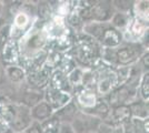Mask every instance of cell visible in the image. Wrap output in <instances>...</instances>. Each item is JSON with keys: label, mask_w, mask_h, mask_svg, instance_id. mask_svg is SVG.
<instances>
[{"label": "cell", "mask_w": 149, "mask_h": 133, "mask_svg": "<svg viewBox=\"0 0 149 133\" xmlns=\"http://www.w3.org/2000/svg\"><path fill=\"white\" fill-rule=\"evenodd\" d=\"M50 78V73L49 70L47 68H42L39 71H36L35 73H32L29 76V82L33 85H36L38 88H41L44 87L46 83L48 82Z\"/></svg>", "instance_id": "4fadbf2b"}, {"label": "cell", "mask_w": 149, "mask_h": 133, "mask_svg": "<svg viewBox=\"0 0 149 133\" xmlns=\"http://www.w3.org/2000/svg\"><path fill=\"white\" fill-rule=\"evenodd\" d=\"M113 133H124L123 131V127L120 125V127H116L113 129Z\"/></svg>", "instance_id": "d590c367"}, {"label": "cell", "mask_w": 149, "mask_h": 133, "mask_svg": "<svg viewBox=\"0 0 149 133\" xmlns=\"http://www.w3.org/2000/svg\"><path fill=\"white\" fill-rule=\"evenodd\" d=\"M19 133H25V132H19Z\"/></svg>", "instance_id": "ab89813d"}, {"label": "cell", "mask_w": 149, "mask_h": 133, "mask_svg": "<svg viewBox=\"0 0 149 133\" xmlns=\"http://www.w3.org/2000/svg\"><path fill=\"white\" fill-rule=\"evenodd\" d=\"M2 56L3 60H6L8 62H13L18 57V51L17 47L13 42H7L3 48H2Z\"/></svg>", "instance_id": "e0dca14e"}, {"label": "cell", "mask_w": 149, "mask_h": 133, "mask_svg": "<svg viewBox=\"0 0 149 133\" xmlns=\"http://www.w3.org/2000/svg\"><path fill=\"white\" fill-rule=\"evenodd\" d=\"M100 41L102 42L104 45L109 47V48L117 47L121 42V33L115 28H106Z\"/></svg>", "instance_id": "9c48e42d"}, {"label": "cell", "mask_w": 149, "mask_h": 133, "mask_svg": "<svg viewBox=\"0 0 149 133\" xmlns=\"http://www.w3.org/2000/svg\"><path fill=\"white\" fill-rule=\"evenodd\" d=\"M74 57L81 63H88L93 57V50L88 45H81L74 51Z\"/></svg>", "instance_id": "2e32d148"}, {"label": "cell", "mask_w": 149, "mask_h": 133, "mask_svg": "<svg viewBox=\"0 0 149 133\" xmlns=\"http://www.w3.org/2000/svg\"><path fill=\"white\" fill-rule=\"evenodd\" d=\"M112 7H115L116 9H118L119 12L126 13L129 11L131 8V1H126V0H117V1H112Z\"/></svg>", "instance_id": "cb8c5ba5"}, {"label": "cell", "mask_w": 149, "mask_h": 133, "mask_svg": "<svg viewBox=\"0 0 149 133\" xmlns=\"http://www.w3.org/2000/svg\"><path fill=\"white\" fill-rule=\"evenodd\" d=\"M93 19L99 21L100 23L108 21L112 18V5L108 1H100L91 8Z\"/></svg>", "instance_id": "277c9868"}, {"label": "cell", "mask_w": 149, "mask_h": 133, "mask_svg": "<svg viewBox=\"0 0 149 133\" xmlns=\"http://www.w3.org/2000/svg\"><path fill=\"white\" fill-rule=\"evenodd\" d=\"M100 123L101 120L82 112H77L72 121L70 122L74 133H95Z\"/></svg>", "instance_id": "6da1fadb"}, {"label": "cell", "mask_w": 149, "mask_h": 133, "mask_svg": "<svg viewBox=\"0 0 149 133\" xmlns=\"http://www.w3.org/2000/svg\"><path fill=\"white\" fill-rule=\"evenodd\" d=\"M123 131H124V133H140L137 130V127L134 125V123L131 121L125 123L124 125H123Z\"/></svg>", "instance_id": "836d02e7"}, {"label": "cell", "mask_w": 149, "mask_h": 133, "mask_svg": "<svg viewBox=\"0 0 149 133\" xmlns=\"http://www.w3.org/2000/svg\"><path fill=\"white\" fill-rule=\"evenodd\" d=\"M143 68H145V70H148V67H149V62H148V52L143 54Z\"/></svg>", "instance_id": "e575fe53"}, {"label": "cell", "mask_w": 149, "mask_h": 133, "mask_svg": "<svg viewBox=\"0 0 149 133\" xmlns=\"http://www.w3.org/2000/svg\"><path fill=\"white\" fill-rule=\"evenodd\" d=\"M38 8H39L38 13H39V16L41 18H44V19L49 18L50 14H51V9H50V6L48 2H40Z\"/></svg>", "instance_id": "484cf974"}, {"label": "cell", "mask_w": 149, "mask_h": 133, "mask_svg": "<svg viewBox=\"0 0 149 133\" xmlns=\"http://www.w3.org/2000/svg\"><path fill=\"white\" fill-rule=\"evenodd\" d=\"M57 57H59V56H58V54L56 53V54L54 56V58H57ZM48 60H49V61H51V60H55V63H57V62H58L60 59H51V58H48Z\"/></svg>", "instance_id": "8d00e7d4"}, {"label": "cell", "mask_w": 149, "mask_h": 133, "mask_svg": "<svg viewBox=\"0 0 149 133\" xmlns=\"http://www.w3.org/2000/svg\"><path fill=\"white\" fill-rule=\"evenodd\" d=\"M130 89L126 85H123L121 88L113 90L110 92L109 98V104L112 108H117L120 105H126V102L130 99Z\"/></svg>", "instance_id": "52a82bcc"}, {"label": "cell", "mask_w": 149, "mask_h": 133, "mask_svg": "<svg viewBox=\"0 0 149 133\" xmlns=\"http://www.w3.org/2000/svg\"><path fill=\"white\" fill-rule=\"evenodd\" d=\"M3 27V20L2 19H0V29Z\"/></svg>", "instance_id": "74e56055"}, {"label": "cell", "mask_w": 149, "mask_h": 133, "mask_svg": "<svg viewBox=\"0 0 149 133\" xmlns=\"http://www.w3.org/2000/svg\"><path fill=\"white\" fill-rule=\"evenodd\" d=\"M117 83V76L115 73H108L102 76L98 82V91L101 94H107L113 91Z\"/></svg>", "instance_id": "8fae6325"}, {"label": "cell", "mask_w": 149, "mask_h": 133, "mask_svg": "<svg viewBox=\"0 0 149 133\" xmlns=\"http://www.w3.org/2000/svg\"><path fill=\"white\" fill-rule=\"evenodd\" d=\"M48 98H49V101L47 102L51 105L52 109L66 105V103H68L67 101H69V95L57 89L48 90Z\"/></svg>", "instance_id": "30bf717a"}, {"label": "cell", "mask_w": 149, "mask_h": 133, "mask_svg": "<svg viewBox=\"0 0 149 133\" xmlns=\"http://www.w3.org/2000/svg\"><path fill=\"white\" fill-rule=\"evenodd\" d=\"M110 115H111L112 123L118 124V127H120L121 124L124 125L125 123L129 122L131 119L130 108L129 105H120L117 108H113Z\"/></svg>", "instance_id": "ba28073f"}, {"label": "cell", "mask_w": 149, "mask_h": 133, "mask_svg": "<svg viewBox=\"0 0 149 133\" xmlns=\"http://www.w3.org/2000/svg\"><path fill=\"white\" fill-rule=\"evenodd\" d=\"M116 56V62L123 65H127L136 61L137 58L140 56V48L136 44L125 45L119 48L117 51H115Z\"/></svg>", "instance_id": "3957f363"}, {"label": "cell", "mask_w": 149, "mask_h": 133, "mask_svg": "<svg viewBox=\"0 0 149 133\" xmlns=\"http://www.w3.org/2000/svg\"><path fill=\"white\" fill-rule=\"evenodd\" d=\"M107 25L105 23H99V22H93V23H88L86 27H85V31L87 32L88 34H90L93 38L100 40L102 34H104V31L106 30Z\"/></svg>", "instance_id": "9a60e30c"}, {"label": "cell", "mask_w": 149, "mask_h": 133, "mask_svg": "<svg viewBox=\"0 0 149 133\" xmlns=\"http://www.w3.org/2000/svg\"><path fill=\"white\" fill-rule=\"evenodd\" d=\"M25 133H42L41 124L37 121H32L30 125L26 129Z\"/></svg>", "instance_id": "4dcf8cb0"}, {"label": "cell", "mask_w": 149, "mask_h": 133, "mask_svg": "<svg viewBox=\"0 0 149 133\" xmlns=\"http://www.w3.org/2000/svg\"><path fill=\"white\" fill-rule=\"evenodd\" d=\"M87 112L89 111H93V112H90V113H87V114H90V115H93L95 118H97V119H106L109 113H110V111H109V105L105 103V102H97L96 104H95V107H93L91 109H88L86 110Z\"/></svg>", "instance_id": "5bb4252c"}, {"label": "cell", "mask_w": 149, "mask_h": 133, "mask_svg": "<svg viewBox=\"0 0 149 133\" xmlns=\"http://www.w3.org/2000/svg\"><path fill=\"white\" fill-rule=\"evenodd\" d=\"M113 129H115V127H112L111 124L101 122L99 127H97V130L95 131V133H113Z\"/></svg>", "instance_id": "f546056e"}, {"label": "cell", "mask_w": 149, "mask_h": 133, "mask_svg": "<svg viewBox=\"0 0 149 133\" xmlns=\"http://www.w3.org/2000/svg\"><path fill=\"white\" fill-rule=\"evenodd\" d=\"M140 92H141V96H143V100L145 102L148 101V96H149V76L148 72L145 73L143 76V81L140 84Z\"/></svg>", "instance_id": "7402d4cb"}, {"label": "cell", "mask_w": 149, "mask_h": 133, "mask_svg": "<svg viewBox=\"0 0 149 133\" xmlns=\"http://www.w3.org/2000/svg\"><path fill=\"white\" fill-rule=\"evenodd\" d=\"M78 112L77 105L74 102H69L66 105H63L52 114V118L57 120L59 123H70L74 115Z\"/></svg>", "instance_id": "8992f818"}, {"label": "cell", "mask_w": 149, "mask_h": 133, "mask_svg": "<svg viewBox=\"0 0 149 133\" xmlns=\"http://www.w3.org/2000/svg\"><path fill=\"white\" fill-rule=\"evenodd\" d=\"M131 116L138 120H146L148 118V102L136 101L129 105Z\"/></svg>", "instance_id": "7c38bea8"}, {"label": "cell", "mask_w": 149, "mask_h": 133, "mask_svg": "<svg viewBox=\"0 0 149 133\" xmlns=\"http://www.w3.org/2000/svg\"><path fill=\"white\" fill-rule=\"evenodd\" d=\"M78 100L80 102V104H82L87 110L95 107V104L97 103V99H96L95 94L93 93H88V92L81 93L78 98Z\"/></svg>", "instance_id": "ffe728a7"}, {"label": "cell", "mask_w": 149, "mask_h": 133, "mask_svg": "<svg viewBox=\"0 0 149 133\" xmlns=\"http://www.w3.org/2000/svg\"><path fill=\"white\" fill-rule=\"evenodd\" d=\"M9 36V27H2L0 29V48H2L7 43V39Z\"/></svg>", "instance_id": "1f68e13d"}, {"label": "cell", "mask_w": 149, "mask_h": 133, "mask_svg": "<svg viewBox=\"0 0 149 133\" xmlns=\"http://www.w3.org/2000/svg\"><path fill=\"white\" fill-rule=\"evenodd\" d=\"M145 28H146V25L139 21V20H136L132 25H131V32L135 34V36H141L145 31Z\"/></svg>", "instance_id": "83f0119b"}, {"label": "cell", "mask_w": 149, "mask_h": 133, "mask_svg": "<svg viewBox=\"0 0 149 133\" xmlns=\"http://www.w3.org/2000/svg\"><path fill=\"white\" fill-rule=\"evenodd\" d=\"M0 11H1V5H0Z\"/></svg>", "instance_id": "f35d334b"}, {"label": "cell", "mask_w": 149, "mask_h": 133, "mask_svg": "<svg viewBox=\"0 0 149 133\" xmlns=\"http://www.w3.org/2000/svg\"><path fill=\"white\" fill-rule=\"evenodd\" d=\"M57 133H74V131L70 123H59Z\"/></svg>", "instance_id": "d6a6232c"}, {"label": "cell", "mask_w": 149, "mask_h": 133, "mask_svg": "<svg viewBox=\"0 0 149 133\" xmlns=\"http://www.w3.org/2000/svg\"><path fill=\"white\" fill-rule=\"evenodd\" d=\"M22 101L25 103L27 108H33L36 104H38L40 101H42V94H40L39 92L36 91H30V92H26L22 96Z\"/></svg>", "instance_id": "ac0fdd59"}, {"label": "cell", "mask_w": 149, "mask_h": 133, "mask_svg": "<svg viewBox=\"0 0 149 133\" xmlns=\"http://www.w3.org/2000/svg\"><path fill=\"white\" fill-rule=\"evenodd\" d=\"M29 22V16L26 12H19L15 18V25L19 29H24Z\"/></svg>", "instance_id": "603a6c76"}, {"label": "cell", "mask_w": 149, "mask_h": 133, "mask_svg": "<svg viewBox=\"0 0 149 133\" xmlns=\"http://www.w3.org/2000/svg\"><path fill=\"white\" fill-rule=\"evenodd\" d=\"M128 22H129V17L126 13L117 12L111 18V23L115 28H124L128 25Z\"/></svg>", "instance_id": "44dd1931"}, {"label": "cell", "mask_w": 149, "mask_h": 133, "mask_svg": "<svg viewBox=\"0 0 149 133\" xmlns=\"http://www.w3.org/2000/svg\"><path fill=\"white\" fill-rule=\"evenodd\" d=\"M7 76L13 82H20L25 78V71L19 67H9L7 68Z\"/></svg>", "instance_id": "d6986e66"}, {"label": "cell", "mask_w": 149, "mask_h": 133, "mask_svg": "<svg viewBox=\"0 0 149 133\" xmlns=\"http://www.w3.org/2000/svg\"><path fill=\"white\" fill-rule=\"evenodd\" d=\"M68 81L70 84H77L82 81V72L79 69H74L68 76Z\"/></svg>", "instance_id": "4316f807"}, {"label": "cell", "mask_w": 149, "mask_h": 133, "mask_svg": "<svg viewBox=\"0 0 149 133\" xmlns=\"http://www.w3.org/2000/svg\"><path fill=\"white\" fill-rule=\"evenodd\" d=\"M136 9L137 13H139V16H143V18L148 17V1L136 2Z\"/></svg>", "instance_id": "f1b7e54d"}, {"label": "cell", "mask_w": 149, "mask_h": 133, "mask_svg": "<svg viewBox=\"0 0 149 133\" xmlns=\"http://www.w3.org/2000/svg\"><path fill=\"white\" fill-rule=\"evenodd\" d=\"M52 110L54 109L51 108L49 103L47 101H40L38 104H36L33 108L31 109L30 111V115L31 119H33V121H37V122H44V121H47L48 119H50L52 116Z\"/></svg>", "instance_id": "5b68a950"}, {"label": "cell", "mask_w": 149, "mask_h": 133, "mask_svg": "<svg viewBox=\"0 0 149 133\" xmlns=\"http://www.w3.org/2000/svg\"><path fill=\"white\" fill-rule=\"evenodd\" d=\"M45 43V38L41 36V34H33L30 39H29V41H28V45L31 47V48H40V47H42V44Z\"/></svg>", "instance_id": "d4e9b609"}, {"label": "cell", "mask_w": 149, "mask_h": 133, "mask_svg": "<svg viewBox=\"0 0 149 133\" xmlns=\"http://www.w3.org/2000/svg\"><path fill=\"white\" fill-rule=\"evenodd\" d=\"M13 118H11V127L16 133L24 132L27 127L31 124V115L29 109L22 105L13 109Z\"/></svg>", "instance_id": "7a4b0ae2"}]
</instances>
